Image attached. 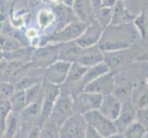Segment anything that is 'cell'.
Wrapping results in <instances>:
<instances>
[{
	"mask_svg": "<svg viewBox=\"0 0 148 138\" xmlns=\"http://www.w3.org/2000/svg\"><path fill=\"white\" fill-rule=\"evenodd\" d=\"M137 119V107L132 103L131 99L122 102L121 110L118 118L114 121L118 133H123L124 131L136 121Z\"/></svg>",
	"mask_w": 148,
	"mask_h": 138,
	"instance_id": "12",
	"label": "cell"
},
{
	"mask_svg": "<svg viewBox=\"0 0 148 138\" xmlns=\"http://www.w3.org/2000/svg\"><path fill=\"white\" fill-rule=\"evenodd\" d=\"M88 67H85L82 64H78L76 62L71 63V66L69 69V73L66 78V81L64 83L68 84H76V83H81L83 76L87 71Z\"/></svg>",
	"mask_w": 148,
	"mask_h": 138,
	"instance_id": "24",
	"label": "cell"
},
{
	"mask_svg": "<svg viewBox=\"0 0 148 138\" xmlns=\"http://www.w3.org/2000/svg\"><path fill=\"white\" fill-rule=\"evenodd\" d=\"M16 89L10 81H0V101L8 100Z\"/></svg>",
	"mask_w": 148,
	"mask_h": 138,
	"instance_id": "32",
	"label": "cell"
},
{
	"mask_svg": "<svg viewBox=\"0 0 148 138\" xmlns=\"http://www.w3.org/2000/svg\"><path fill=\"white\" fill-rule=\"evenodd\" d=\"M119 1H122V2H125L126 0H119Z\"/></svg>",
	"mask_w": 148,
	"mask_h": 138,
	"instance_id": "43",
	"label": "cell"
},
{
	"mask_svg": "<svg viewBox=\"0 0 148 138\" xmlns=\"http://www.w3.org/2000/svg\"><path fill=\"white\" fill-rule=\"evenodd\" d=\"M102 7H113L115 4L118 2V0H98Z\"/></svg>",
	"mask_w": 148,
	"mask_h": 138,
	"instance_id": "36",
	"label": "cell"
},
{
	"mask_svg": "<svg viewBox=\"0 0 148 138\" xmlns=\"http://www.w3.org/2000/svg\"><path fill=\"white\" fill-rule=\"evenodd\" d=\"M108 72H110V70H109V67L108 66V64L105 63V61L100 64H97L95 66L88 67L84 76H83L82 80L81 81V85L83 87V90H84V87L88 83L92 82V80L96 79L97 77L101 76L102 75H104V74Z\"/></svg>",
	"mask_w": 148,
	"mask_h": 138,
	"instance_id": "21",
	"label": "cell"
},
{
	"mask_svg": "<svg viewBox=\"0 0 148 138\" xmlns=\"http://www.w3.org/2000/svg\"><path fill=\"white\" fill-rule=\"evenodd\" d=\"M145 61H147V62H148V57L145 58ZM147 85H148V76H147Z\"/></svg>",
	"mask_w": 148,
	"mask_h": 138,
	"instance_id": "42",
	"label": "cell"
},
{
	"mask_svg": "<svg viewBox=\"0 0 148 138\" xmlns=\"http://www.w3.org/2000/svg\"><path fill=\"white\" fill-rule=\"evenodd\" d=\"M60 95V87L46 80L43 81V99H42L41 118L45 122L50 116L53 106Z\"/></svg>",
	"mask_w": 148,
	"mask_h": 138,
	"instance_id": "11",
	"label": "cell"
},
{
	"mask_svg": "<svg viewBox=\"0 0 148 138\" xmlns=\"http://www.w3.org/2000/svg\"><path fill=\"white\" fill-rule=\"evenodd\" d=\"M137 51L133 46L124 50L104 53V61L109 67L111 72L119 70L129 66L134 59L137 58Z\"/></svg>",
	"mask_w": 148,
	"mask_h": 138,
	"instance_id": "4",
	"label": "cell"
},
{
	"mask_svg": "<svg viewBox=\"0 0 148 138\" xmlns=\"http://www.w3.org/2000/svg\"><path fill=\"white\" fill-rule=\"evenodd\" d=\"M39 138H59V126L50 117L44 122Z\"/></svg>",
	"mask_w": 148,
	"mask_h": 138,
	"instance_id": "25",
	"label": "cell"
},
{
	"mask_svg": "<svg viewBox=\"0 0 148 138\" xmlns=\"http://www.w3.org/2000/svg\"><path fill=\"white\" fill-rule=\"evenodd\" d=\"M95 20L104 28L110 25L112 20V7H98L95 8Z\"/></svg>",
	"mask_w": 148,
	"mask_h": 138,
	"instance_id": "28",
	"label": "cell"
},
{
	"mask_svg": "<svg viewBox=\"0 0 148 138\" xmlns=\"http://www.w3.org/2000/svg\"><path fill=\"white\" fill-rule=\"evenodd\" d=\"M27 36L29 38H35L37 37V31L34 29H29L27 31Z\"/></svg>",
	"mask_w": 148,
	"mask_h": 138,
	"instance_id": "37",
	"label": "cell"
},
{
	"mask_svg": "<svg viewBox=\"0 0 148 138\" xmlns=\"http://www.w3.org/2000/svg\"><path fill=\"white\" fill-rule=\"evenodd\" d=\"M13 138H21V135H20V132H18V135L15 136V137H13Z\"/></svg>",
	"mask_w": 148,
	"mask_h": 138,
	"instance_id": "41",
	"label": "cell"
},
{
	"mask_svg": "<svg viewBox=\"0 0 148 138\" xmlns=\"http://www.w3.org/2000/svg\"><path fill=\"white\" fill-rule=\"evenodd\" d=\"M73 12L80 21L89 24L95 20V9L92 0H74Z\"/></svg>",
	"mask_w": 148,
	"mask_h": 138,
	"instance_id": "16",
	"label": "cell"
},
{
	"mask_svg": "<svg viewBox=\"0 0 148 138\" xmlns=\"http://www.w3.org/2000/svg\"><path fill=\"white\" fill-rule=\"evenodd\" d=\"M114 72H108L97 77L96 79L88 83L84 87V90L91 93L99 94L102 96H106L108 94H112L116 87V80Z\"/></svg>",
	"mask_w": 148,
	"mask_h": 138,
	"instance_id": "9",
	"label": "cell"
},
{
	"mask_svg": "<svg viewBox=\"0 0 148 138\" xmlns=\"http://www.w3.org/2000/svg\"><path fill=\"white\" fill-rule=\"evenodd\" d=\"M31 64L36 68H45L58 60L56 43H49L37 49L32 54Z\"/></svg>",
	"mask_w": 148,
	"mask_h": 138,
	"instance_id": "10",
	"label": "cell"
},
{
	"mask_svg": "<svg viewBox=\"0 0 148 138\" xmlns=\"http://www.w3.org/2000/svg\"><path fill=\"white\" fill-rule=\"evenodd\" d=\"M0 138H5V136H4V132L0 129Z\"/></svg>",
	"mask_w": 148,
	"mask_h": 138,
	"instance_id": "40",
	"label": "cell"
},
{
	"mask_svg": "<svg viewBox=\"0 0 148 138\" xmlns=\"http://www.w3.org/2000/svg\"><path fill=\"white\" fill-rule=\"evenodd\" d=\"M85 138H104V137H102L98 133H96L94 130V129H92L91 127L88 126V130L86 133Z\"/></svg>",
	"mask_w": 148,
	"mask_h": 138,
	"instance_id": "35",
	"label": "cell"
},
{
	"mask_svg": "<svg viewBox=\"0 0 148 138\" xmlns=\"http://www.w3.org/2000/svg\"><path fill=\"white\" fill-rule=\"evenodd\" d=\"M108 138H125L124 135H122V133H115V135H111Z\"/></svg>",
	"mask_w": 148,
	"mask_h": 138,
	"instance_id": "39",
	"label": "cell"
},
{
	"mask_svg": "<svg viewBox=\"0 0 148 138\" xmlns=\"http://www.w3.org/2000/svg\"><path fill=\"white\" fill-rule=\"evenodd\" d=\"M102 99H103L102 95L82 91L73 99L74 114L84 115L91 110H98L102 102Z\"/></svg>",
	"mask_w": 148,
	"mask_h": 138,
	"instance_id": "7",
	"label": "cell"
},
{
	"mask_svg": "<svg viewBox=\"0 0 148 138\" xmlns=\"http://www.w3.org/2000/svg\"><path fill=\"white\" fill-rule=\"evenodd\" d=\"M125 138H146L148 130L141 122L135 121L132 123L122 133Z\"/></svg>",
	"mask_w": 148,
	"mask_h": 138,
	"instance_id": "26",
	"label": "cell"
},
{
	"mask_svg": "<svg viewBox=\"0 0 148 138\" xmlns=\"http://www.w3.org/2000/svg\"><path fill=\"white\" fill-rule=\"evenodd\" d=\"M136 121L141 122L148 130V107L143 108V109H137Z\"/></svg>",
	"mask_w": 148,
	"mask_h": 138,
	"instance_id": "34",
	"label": "cell"
},
{
	"mask_svg": "<svg viewBox=\"0 0 148 138\" xmlns=\"http://www.w3.org/2000/svg\"><path fill=\"white\" fill-rule=\"evenodd\" d=\"M102 62H104V52L99 48L98 44L91 47L82 48L76 60V63L85 67L95 66Z\"/></svg>",
	"mask_w": 148,
	"mask_h": 138,
	"instance_id": "14",
	"label": "cell"
},
{
	"mask_svg": "<svg viewBox=\"0 0 148 138\" xmlns=\"http://www.w3.org/2000/svg\"><path fill=\"white\" fill-rule=\"evenodd\" d=\"M122 106V101L113 93L103 96L99 110L106 117L115 121L118 118Z\"/></svg>",
	"mask_w": 148,
	"mask_h": 138,
	"instance_id": "15",
	"label": "cell"
},
{
	"mask_svg": "<svg viewBox=\"0 0 148 138\" xmlns=\"http://www.w3.org/2000/svg\"><path fill=\"white\" fill-rule=\"evenodd\" d=\"M43 122H23L20 129L21 138H39Z\"/></svg>",
	"mask_w": 148,
	"mask_h": 138,
	"instance_id": "23",
	"label": "cell"
},
{
	"mask_svg": "<svg viewBox=\"0 0 148 138\" xmlns=\"http://www.w3.org/2000/svg\"><path fill=\"white\" fill-rule=\"evenodd\" d=\"M73 112V99L71 96L60 93L58 99L52 108L50 113V118L60 126L67 120L72 116Z\"/></svg>",
	"mask_w": 148,
	"mask_h": 138,
	"instance_id": "6",
	"label": "cell"
},
{
	"mask_svg": "<svg viewBox=\"0 0 148 138\" xmlns=\"http://www.w3.org/2000/svg\"><path fill=\"white\" fill-rule=\"evenodd\" d=\"M27 105L34 102H42L43 99V82L28 87L25 90Z\"/></svg>",
	"mask_w": 148,
	"mask_h": 138,
	"instance_id": "29",
	"label": "cell"
},
{
	"mask_svg": "<svg viewBox=\"0 0 148 138\" xmlns=\"http://www.w3.org/2000/svg\"><path fill=\"white\" fill-rule=\"evenodd\" d=\"M55 20H56V17H55L54 12L50 10H46V9L41 10L38 13V15H37L38 24L40 25L41 28H43V29L50 26L55 21Z\"/></svg>",
	"mask_w": 148,
	"mask_h": 138,
	"instance_id": "31",
	"label": "cell"
},
{
	"mask_svg": "<svg viewBox=\"0 0 148 138\" xmlns=\"http://www.w3.org/2000/svg\"><path fill=\"white\" fill-rule=\"evenodd\" d=\"M83 117H84L88 126L94 129L102 137L108 138L118 133L114 121L106 117L99 110L88 112L83 115Z\"/></svg>",
	"mask_w": 148,
	"mask_h": 138,
	"instance_id": "2",
	"label": "cell"
},
{
	"mask_svg": "<svg viewBox=\"0 0 148 138\" xmlns=\"http://www.w3.org/2000/svg\"><path fill=\"white\" fill-rule=\"evenodd\" d=\"M87 25L88 24L80 20L72 21L63 27L62 29L56 30L52 35L47 38V43H59L76 41L84 31Z\"/></svg>",
	"mask_w": 148,
	"mask_h": 138,
	"instance_id": "5",
	"label": "cell"
},
{
	"mask_svg": "<svg viewBox=\"0 0 148 138\" xmlns=\"http://www.w3.org/2000/svg\"><path fill=\"white\" fill-rule=\"evenodd\" d=\"M61 2H62L64 5H66V6H69V7H72V5H73L74 0H61Z\"/></svg>",
	"mask_w": 148,
	"mask_h": 138,
	"instance_id": "38",
	"label": "cell"
},
{
	"mask_svg": "<svg viewBox=\"0 0 148 138\" xmlns=\"http://www.w3.org/2000/svg\"><path fill=\"white\" fill-rule=\"evenodd\" d=\"M8 101L10 103L13 112H21L27 106L25 91L21 89H16L13 95L10 97V99H8Z\"/></svg>",
	"mask_w": 148,
	"mask_h": 138,
	"instance_id": "27",
	"label": "cell"
},
{
	"mask_svg": "<svg viewBox=\"0 0 148 138\" xmlns=\"http://www.w3.org/2000/svg\"><path fill=\"white\" fill-rule=\"evenodd\" d=\"M135 18L136 16L132 14L125 7L124 2L118 0V2L112 7V20H111L110 25L119 26L131 24L135 20Z\"/></svg>",
	"mask_w": 148,
	"mask_h": 138,
	"instance_id": "17",
	"label": "cell"
},
{
	"mask_svg": "<svg viewBox=\"0 0 148 138\" xmlns=\"http://www.w3.org/2000/svg\"><path fill=\"white\" fill-rule=\"evenodd\" d=\"M104 31L102 27L96 20L89 23L82 35L75 41L76 43L82 48H87L98 44Z\"/></svg>",
	"mask_w": 148,
	"mask_h": 138,
	"instance_id": "13",
	"label": "cell"
},
{
	"mask_svg": "<svg viewBox=\"0 0 148 138\" xmlns=\"http://www.w3.org/2000/svg\"><path fill=\"white\" fill-rule=\"evenodd\" d=\"M132 101L137 109L148 107V85L142 84L134 87L132 92Z\"/></svg>",
	"mask_w": 148,
	"mask_h": 138,
	"instance_id": "22",
	"label": "cell"
},
{
	"mask_svg": "<svg viewBox=\"0 0 148 138\" xmlns=\"http://www.w3.org/2000/svg\"><path fill=\"white\" fill-rule=\"evenodd\" d=\"M132 23L137 29L141 38L145 39L148 34V18L145 11H143L138 16H136Z\"/></svg>",
	"mask_w": 148,
	"mask_h": 138,
	"instance_id": "30",
	"label": "cell"
},
{
	"mask_svg": "<svg viewBox=\"0 0 148 138\" xmlns=\"http://www.w3.org/2000/svg\"><path fill=\"white\" fill-rule=\"evenodd\" d=\"M58 49V60L66 61L69 63L76 62V60L81 53L82 48L79 46L76 41H69V43H56Z\"/></svg>",
	"mask_w": 148,
	"mask_h": 138,
	"instance_id": "18",
	"label": "cell"
},
{
	"mask_svg": "<svg viewBox=\"0 0 148 138\" xmlns=\"http://www.w3.org/2000/svg\"><path fill=\"white\" fill-rule=\"evenodd\" d=\"M53 12L55 14V17L58 20V25L60 26L58 30L62 29L63 27H65L67 24L72 21L79 20L73 12L72 7L66 6L63 3H59L56 5L54 7Z\"/></svg>",
	"mask_w": 148,
	"mask_h": 138,
	"instance_id": "19",
	"label": "cell"
},
{
	"mask_svg": "<svg viewBox=\"0 0 148 138\" xmlns=\"http://www.w3.org/2000/svg\"><path fill=\"white\" fill-rule=\"evenodd\" d=\"M87 130L83 115L73 114L59 126V138H85Z\"/></svg>",
	"mask_w": 148,
	"mask_h": 138,
	"instance_id": "3",
	"label": "cell"
},
{
	"mask_svg": "<svg viewBox=\"0 0 148 138\" xmlns=\"http://www.w3.org/2000/svg\"><path fill=\"white\" fill-rule=\"evenodd\" d=\"M139 38H141L140 34L133 23L119 26L109 25L104 29L98 46L104 53L114 52L132 47Z\"/></svg>",
	"mask_w": 148,
	"mask_h": 138,
	"instance_id": "1",
	"label": "cell"
},
{
	"mask_svg": "<svg viewBox=\"0 0 148 138\" xmlns=\"http://www.w3.org/2000/svg\"><path fill=\"white\" fill-rule=\"evenodd\" d=\"M71 63L58 60L49 66L43 68L44 80H46L52 84L61 86L66 81L69 73V69Z\"/></svg>",
	"mask_w": 148,
	"mask_h": 138,
	"instance_id": "8",
	"label": "cell"
},
{
	"mask_svg": "<svg viewBox=\"0 0 148 138\" xmlns=\"http://www.w3.org/2000/svg\"><path fill=\"white\" fill-rule=\"evenodd\" d=\"M21 125V118L20 112H12L8 116L4 127L5 138H13L20 132Z\"/></svg>",
	"mask_w": 148,
	"mask_h": 138,
	"instance_id": "20",
	"label": "cell"
},
{
	"mask_svg": "<svg viewBox=\"0 0 148 138\" xmlns=\"http://www.w3.org/2000/svg\"><path fill=\"white\" fill-rule=\"evenodd\" d=\"M11 112H12V109L8 100L0 101V129H1L3 132H4L6 120Z\"/></svg>",
	"mask_w": 148,
	"mask_h": 138,
	"instance_id": "33",
	"label": "cell"
}]
</instances>
